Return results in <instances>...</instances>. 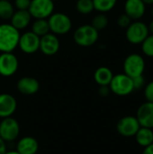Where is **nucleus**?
I'll use <instances>...</instances> for the list:
<instances>
[{
  "mask_svg": "<svg viewBox=\"0 0 153 154\" xmlns=\"http://www.w3.org/2000/svg\"><path fill=\"white\" fill-rule=\"evenodd\" d=\"M9 1H11V0H9Z\"/></svg>",
  "mask_w": 153,
  "mask_h": 154,
  "instance_id": "39",
  "label": "nucleus"
},
{
  "mask_svg": "<svg viewBox=\"0 0 153 154\" xmlns=\"http://www.w3.org/2000/svg\"><path fill=\"white\" fill-rule=\"evenodd\" d=\"M47 20L50 26V32L57 36L67 34L72 29V21L65 13L54 12Z\"/></svg>",
  "mask_w": 153,
  "mask_h": 154,
  "instance_id": "3",
  "label": "nucleus"
},
{
  "mask_svg": "<svg viewBox=\"0 0 153 154\" xmlns=\"http://www.w3.org/2000/svg\"><path fill=\"white\" fill-rule=\"evenodd\" d=\"M146 62L143 55L140 53H131L127 55L123 63L124 73L133 78L143 75Z\"/></svg>",
  "mask_w": 153,
  "mask_h": 154,
  "instance_id": "4",
  "label": "nucleus"
},
{
  "mask_svg": "<svg viewBox=\"0 0 153 154\" xmlns=\"http://www.w3.org/2000/svg\"><path fill=\"white\" fill-rule=\"evenodd\" d=\"M133 88L134 90H140L143 88L146 85V79L143 75L133 78Z\"/></svg>",
  "mask_w": 153,
  "mask_h": 154,
  "instance_id": "29",
  "label": "nucleus"
},
{
  "mask_svg": "<svg viewBox=\"0 0 153 154\" xmlns=\"http://www.w3.org/2000/svg\"><path fill=\"white\" fill-rule=\"evenodd\" d=\"M20 31L11 23L0 24V52H13L18 47Z\"/></svg>",
  "mask_w": 153,
  "mask_h": 154,
  "instance_id": "1",
  "label": "nucleus"
},
{
  "mask_svg": "<svg viewBox=\"0 0 153 154\" xmlns=\"http://www.w3.org/2000/svg\"><path fill=\"white\" fill-rule=\"evenodd\" d=\"M110 88L108 86H99V88H98V94L103 97H107L109 94H110Z\"/></svg>",
  "mask_w": 153,
  "mask_h": 154,
  "instance_id": "31",
  "label": "nucleus"
},
{
  "mask_svg": "<svg viewBox=\"0 0 153 154\" xmlns=\"http://www.w3.org/2000/svg\"><path fill=\"white\" fill-rule=\"evenodd\" d=\"M113 77L114 73L112 69L106 66L97 68L94 72V79L98 86H109Z\"/></svg>",
  "mask_w": 153,
  "mask_h": 154,
  "instance_id": "19",
  "label": "nucleus"
},
{
  "mask_svg": "<svg viewBox=\"0 0 153 154\" xmlns=\"http://www.w3.org/2000/svg\"><path fill=\"white\" fill-rule=\"evenodd\" d=\"M148 27H149V31H150V33L153 34V19L150 22V23L148 24Z\"/></svg>",
  "mask_w": 153,
  "mask_h": 154,
  "instance_id": "34",
  "label": "nucleus"
},
{
  "mask_svg": "<svg viewBox=\"0 0 153 154\" xmlns=\"http://www.w3.org/2000/svg\"><path fill=\"white\" fill-rule=\"evenodd\" d=\"M20 134V125L13 116L3 118L0 121V137L5 143L16 141Z\"/></svg>",
  "mask_w": 153,
  "mask_h": 154,
  "instance_id": "8",
  "label": "nucleus"
},
{
  "mask_svg": "<svg viewBox=\"0 0 153 154\" xmlns=\"http://www.w3.org/2000/svg\"><path fill=\"white\" fill-rule=\"evenodd\" d=\"M19 68V60L13 52L0 53V76L9 78L14 76Z\"/></svg>",
  "mask_w": 153,
  "mask_h": 154,
  "instance_id": "10",
  "label": "nucleus"
},
{
  "mask_svg": "<svg viewBox=\"0 0 153 154\" xmlns=\"http://www.w3.org/2000/svg\"><path fill=\"white\" fill-rule=\"evenodd\" d=\"M51 1H53V2H56V1H59V0H51Z\"/></svg>",
  "mask_w": 153,
  "mask_h": 154,
  "instance_id": "38",
  "label": "nucleus"
},
{
  "mask_svg": "<svg viewBox=\"0 0 153 154\" xmlns=\"http://www.w3.org/2000/svg\"><path fill=\"white\" fill-rule=\"evenodd\" d=\"M108 23H109V19H108L107 15L104 13H97L92 18L90 24L95 29H96L98 32H100V31L105 30L107 27Z\"/></svg>",
  "mask_w": 153,
  "mask_h": 154,
  "instance_id": "24",
  "label": "nucleus"
},
{
  "mask_svg": "<svg viewBox=\"0 0 153 154\" xmlns=\"http://www.w3.org/2000/svg\"><path fill=\"white\" fill-rule=\"evenodd\" d=\"M149 34L148 24L142 20L133 21L125 29V38L127 42L133 45H141Z\"/></svg>",
  "mask_w": 153,
  "mask_h": 154,
  "instance_id": "5",
  "label": "nucleus"
},
{
  "mask_svg": "<svg viewBox=\"0 0 153 154\" xmlns=\"http://www.w3.org/2000/svg\"><path fill=\"white\" fill-rule=\"evenodd\" d=\"M7 152V143L0 137V154H5Z\"/></svg>",
  "mask_w": 153,
  "mask_h": 154,
  "instance_id": "32",
  "label": "nucleus"
},
{
  "mask_svg": "<svg viewBox=\"0 0 153 154\" xmlns=\"http://www.w3.org/2000/svg\"><path fill=\"white\" fill-rule=\"evenodd\" d=\"M31 0H14L13 5L15 10H28Z\"/></svg>",
  "mask_w": 153,
  "mask_h": 154,
  "instance_id": "30",
  "label": "nucleus"
},
{
  "mask_svg": "<svg viewBox=\"0 0 153 154\" xmlns=\"http://www.w3.org/2000/svg\"><path fill=\"white\" fill-rule=\"evenodd\" d=\"M15 151L19 154H37L39 143L32 136H23L17 141Z\"/></svg>",
  "mask_w": 153,
  "mask_h": 154,
  "instance_id": "17",
  "label": "nucleus"
},
{
  "mask_svg": "<svg viewBox=\"0 0 153 154\" xmlns=\"http://www.w3.org/2000/svg\"><path fill=\"white\" fill-rule=\"evenodd\" d=\"M142 52L148 58H153V34L150 33L141 43Z\"/></svg>",
  "mask_w": 153,
  "mask_h": 154,
  "instance_id": "26",
  "label": "nucleus"
},
{
  "mask_svg": "<svg viewBox=\"0 0 153 154\" xmlns=\"http://www.w3.org/2000/svg\"><path fill=\"white\" fill-rule=\"evenodd\" d=\"M32 18L28 10H15L10 19V23L18 31H22L30 25Z\"/></svg>",
  "mask_w": 153,
  "mask_h": 154,
  "instance_id": "18",
  "label": "nucleus"
},
{
  "mask_svg": "<svg viewBox=\"0 0 153 154\" xmlns=\"http://www.w3.org/2000/svg\"><path fill=\"white\" fill-rule=\"evenodd\" d=\"M17 109L16 98L8 93L0 94V118L13 116Z\"/></svg>",
  "mask_w": 153,
  "mask_h": 154,
  "instance_id": "14",
  "label": "nucleus"
},
{
  "mask_svg": "<svg viewBox=\"0 0 153 154\" xmlns=\"http://www.w3.org/2000/svg\"><path fill=\"white\" fill-rule=\"evenodd\" d=\"M142 2L146 5H153V0H142Z\"/></svg>",
  "mask_w": 153,
  "mask_h": 154,
  "instance_id": "35",
  "label": "nucleus"
},
{
  "mask_svg": "<svg viewBox=\"0 0 153 154\" xmlns=\"http://www.w3.org/2000/svg\"><path fill=\"white\" fill-rule=\"evenodd\" d=\"M60 48V42L57 35L49 32L40 39L39 51L46 56L55 55Z\"/></svg>",
  "mask_w": 153,
  "mask_h": 154,
  "instance_id": "12",
  "label": "nucleus"
},
{
  "mask_svg": "<svg viewBox=\"0 0 153 154\" xmlns=\"http://www.w3.org/2000/svg\"><path fill=\"white\" fill-rule=\"evenodd\" d=\"M116 22H117V24H118L119 27H121L123 29H126L130 25V23L133 22V20L126 14L123 13V14H121L117 17V21Z\"/></svg>",
  "mask_w": 153,
  "mask_h": 154,
  "instance_id": "27",
  "label": "nucleus"
},
{
  "mask_svg": "<svg viewBox=\"0 0 153 154\" xmlns=\"http://www.w3.org/2000/svg\"><path fill=\"white\" fill-rule=\"evenodd\" d=\"M99 39V32L91 24H82L78 26L73 33L75 43L80 47H91L95 45Z\"/></svg>",
  "mask_w": 153,
  "mask_h": 154,
  "instance_id": "2",
  "label": "nucleus"
},
{
  "mask_svg": "<svg viewBox=\"0 0 153 154\" xmlns=\"http://www.w3.org/2000/svg\"><path fill=\"white\" fill-rule=\"evenodd\" d=\"M142 127L153 129V102H144L138 109L135 116Z\"/></svg>",
  "mask_w": 153,
  "mask_h": 154,
  "instance_id": "16",
  "label": "nucleus"
},
{
  "mask_svg": "<svg viewBox=\"0 0 153 154\" xmlns=\"http://www.w3.org/2000/svg\"><path fill=\"white\" fill-rule=\"evenodd\" d=\"M5 154H19L15 150L14 151H7Z\"/></svg>",
  "mask_w": 153,
  "mask_h": 154,
  "instance_id": "36",
  "label": "nucleus"
},
{
  "mask_svg": "<svg viewBox=\"0 0 153 154\" xmlns=\"http://www.w3.org/2000/svg\"><path fill=\"white\" fill-rule=\"evenodd\" d=\"M18 92L24 96L35 95L40 89V83L37 79L33 77H23L18 79L16 83Z\"/></svg>",
  "mask_w": 153,
  "mask_h": 154,
  "instance_id": "15",
  "label": "nucleus"
},
{
  "mask_svg": "<svg viewBox=\"0 0 153 154\" xmlns=\"http://www.w3.org/2000/svg\"><path fill=\"white\" fill-rule=\"evenodd\" d=\"M117 1L118 0H93L94 8L98 13L106 14L115 7Z\"/></svg>",
  "mask_w": 153,
  "mask_h": 154,
  "instance_id": "22",
  "label": "nucleus"
},
{
  "mask_svg": "<svg viewBox=\"0 0 153 154\" xmlns=\"http://www.w3.org/2000/svg\"><path fill=\"white\" fill-rule=\"evenodd\" d=\"M136 143L141 147H147L153 143V129L141 126L136 134L134 135Z\"/></svg>",
  "mask_w": 153,
  "mask_h": 154,
  "instance_id": "20",
  "label": "nucleus"
},
{
  "mask_svg": "<svg viewBox=\"0 0 153 154\" xmlns=\"http://www.w3.org/2000/svg\"><path fill=\"white\" fill-rule=\"evenodd\" d=\"M31 28V31L39 37H41L50 32V26L47 19H34V21L32 23Z\"/></svg>",
  "mask_w": 153,
  "mask_h": 154,
  "instance_id": "21",
  "label": "nucleus"
},
{
  "mask_svg": "<svg viewBox=\"0 0 153 154\" xmlns=\"http://www.w3.org/2000/svg\"><path fill=\"white\" fill-rule=\"evenodd\" d=\"M40 39L38 35L32 31H27L20 34L18 47L20 51L25 54H33L39 51Z\"/></svg>",
  "mask_w": 153,
  "mask_h": 154,
  "instance_id": "9",
  "label": "nucleus"
},
{
  "mask_svg": "<svg viewBox=\"0 0 153 154\" xmlns=\"http://www.w3.org/2000/svg\"><path fill=\"white\" fill-rule=\"evenodd\" d=\"M140 127L141 125L137 117L133 116H126L122 117L116 125V130L118 134L127 138L134 137Z\"/></svg>",
  "mask_w": 153,
  "mask_h": 154,
  "instance_id": "11",
  "label": "nucleus"
},
{
  "mask_svg": "<svg viewBox=\"0 0 153 154\" xmlns=\"http://www.w3.org/2000/svg\"><path fill=\"white\" fill-rule=\"evenodd\" d=\"M151 16H152V19H153V5H151Z\"/></svg>",
  "mask_w": 153,
  "mask_h": 154,
  "instance_id": "37",
  "label": "nucleus"
},
{
  "mask_svg": "<svg viewBox=\"0 0 153 154\" xmlns=\"http://www.w3.org/2000/svg\"><path fill=\"white\" fill-rule=\"evenodd\" d=\"M15 9L13 3L9 0H0V19L4 21L10 20Z\"/></svg>",
  "mask_w": 153,
  "mask_h": 154,
  "instance_id": "23",
  "label": "nucleus"
},
{
  "mask_svg": "<svg viewBox=\"0 0 153 154\" xmlns=\"http://www.w3.org/2000/svg\"><path fill=\"white\" fill-rule=\"evenodd\" d=\"M76 10L78 14L83 15L90 14L95 10L93 0H77Z\"/></svg>",
  "mask_w": 153,
  "mask_h": 154,
  "instance_id": "25",
  "label": "nucleus"
},
{
  "mask_svg": "<svg viewBox=\"0 0 153 154\" xmlns=\"http://www.w3.org/2000/svg\"><path fill=\"white\" fill-rule=\"evenodd\" d=\"M108 87L113 94L119 97L129 96L134 91L133 79L124 72L114 75Z\"/></svg>",
  "mask_w": 153,
  "mask_h": 154,
  "instance_id": "6",
  "label": "nucleus"
},
{
  "mask_svg": "<svg viewBox=\"0 0 153 154\" xmlns=\"http://www.w3.org/2000/svg\"><path fill=\"white\" fill-rule=\"evenodd\" d=\"M147 5L142 0H125L124 4V13L133 21L141 20L146 14Z\"/></svg>",
  "mask_w": 153,
  "mask_h": 154,
  "instance_id": "13",
  "label": "nucleus"
},
{
  "mask_svg": "<svg viewBox=\"0 0 153 154\" xmlns=\"http://www.w3.org/2000/svg\"><path fill=\"white\" fill-rule=\"evenodd\" d=\"M143 95L148 102H153V80L146 83L145 87L143 88Z\"/></svg>",
  "mask_w": 153,
  "mask_h": 154,
  "instance_id": "28",
  "label": "nucleus"
},
{
  "mask_svg": "<svg viewBox=\"0 0 153 154\" xmlns=\"http://www.w3.org/2000/svg\"><path fill=\"white\" fill-rule=\"evenodd\" d=\"M55 9L51 0H31L28 11L34 19H48Z\"/></svg>",
  "mask_w": 153,
  "mask_h": 154,
  "instance_id": "7",
  "label": "nucleus"
},
{
  "mask_svg": "<svg viewBox=\"0 0 153 154\" xmlns=\"http://www.w3.org/2000/svg\"><path fill=\"white\" fill-rule=\"evenodd\" d=\"M142 154H153V143L150 144L149 146L145 147L142 151Z\"/></svg>",
  "mask_w": 153,
  "mask_h": 154,
  "instance_id": "33",
  "label": "nucleus"
}]
</instances>
